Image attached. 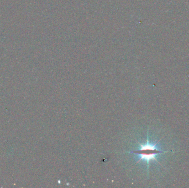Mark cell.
<instances>
[{
  "label": "cell",
  "instance_id": "1",
  "mask_svg": "<svg viewBox=\"0 0 189 188\" xmlns=\"http://www.w3.org/2000/svg\"><path fill=\"white\" fill-rule=\"evenodd\" d=\"M158 142H156L154 144L149 143V135L148 133L147 136V143L145 144H142L140 143V148L139 149L133 151L131 152V154H136L138 155V157H139V159L138 160V162L141 161V160H143L144 161H146L147 163V167H148V171L149 169V162L150 160H155L156 162L159 163L158 162V160H156V156L159 154H163V153H169L168 151H162L159 149L157 148L156 145Z\"/></svg>",
  "mask_w": 189,
  "mask_h": 188
}]
</instances>
